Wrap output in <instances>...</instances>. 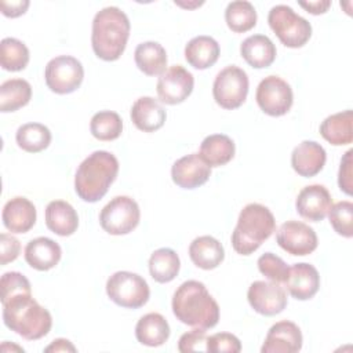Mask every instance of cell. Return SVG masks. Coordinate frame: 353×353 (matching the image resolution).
Returning a JSON list of instances; mask_svg holds the SVG:
<instances>
[{
	"mask_svg": "<svg viewBox=\"0 0 353 353\" xmlns=\"http://www.w3.org/2000/svg\"><path fill=\"white\" fill-rule=\"evenodd\" d=\"M172 313L183 324L212 328L219 321V306L205 285L197 280L183 281L174 292Z\"/></svg>",
	"mask_w": 353,
	"mask_h": 353,
	"instance_id": "1",
	"label": "cell"
},
{
	"mask_svg": "<svg viewBox=\"0 0 353 353\" xmlns=\"http://www.w3.org/2000/svg\"><path fill=\"white\" fill-rule=\"evenodd\" d=\"M3 323L7 328L28 341L46 336L52 327L50 312L43 307L32 292H19L1 301Z\"/></svg>",
	"mask_w": 353,
	"mask_h": 353,
	"instance_id": "2",
	"label": "cell"
},
{
	"mask_svg": "<svg viewBox=\"0 0 353 353\" xmlns=\"http://www.w3.org/2000/svg\"><path fill=\"white\" fill-rule=\"evenodd\" d=\"M130 19L119 7H105L92 19L91 46L103 61H116L125 50L130 36Z\"/></svg>",
	"mask_w": 353,
	"mask_h": 353,
	"instance_id": "3",
	"label": "cell"
},
{
	"mask_svg": "<svg viewBox=\"0 0 353 353\" xmlns=\"http://www.w3.org/2000/svg\"><path fill=\"white\" fill-rule=\"evenodd\" d=\"M119 172V160L106 150H95L85 157L74 175V190L87 203L101 200Z\"/></svg>",
	"mask_w": 353,
	"mask_h": 353,
	"instance_id": "4",
	"label": "cell"
},
{
	"mask_svg": "<svg viewBox=\"0 0 353 353\" xmlns=\"http://www.w3.org/2000/svg\"><path fill=\"white\" fill-rule=\"evenodd\" d=\"M274 229L276 221L272 211L259 203H250L240 211L232 233L233 250L240 255H250L273 234Z\"/></svg>",
	"mask_w": 353,
	"mask_h": 353,
	"instance_id": "5",
	"label": "cell"
},
{
	"mask_svg": "<svg viewBox=\"0 0 353 353\" xmlns=\"http://www.w3.org/2000/svg\"><path fill=\"white\" fill-rule=\"evenodd\" d=\"M268 22L279 40L290 48L305 46L312 36L310 22L285 4L272 7L268 15Z\"/></svg>",
	"mask_w": 353,
	"mask_h": 353,
	"instance_id": "6",
	"label": "cell"
},
{
	"mask_svg": "<svg viewBox=\"0 0 353 353\" xmlns=\"http://www.w3.org/2000/svg\"><path fill=\"white\" fill-rule=\"evenodd\" d=\"M106 294L110 301L121 307L138 309L149 301L150 290L142 276L121 270L108 279Z\"/></svg>",
	"mask_w": 353,
	"mask_h": 353,
	"instance_id": "7",
	"label": "cell"
},
{
	"mask_svg": "<svg viewBox=\"0 0 353 353\" xmlns=\"http://www.w3.org/2000/svg\"><path fill=\"white\" fill-rule=\"evenodd\" d=\"M141 218L138 203L128 196H116L99 214V223L105 232L113 236H121L132 232Z\"/></svg>",
	"mask_w": 353,
	"mask_h": 353,
	"instance_id": "8",
	"label": "cell"
},
{
	"mask_svg": "<svg viewBox=\"0 0 353 353\" xmlns=\"http://www.w3.org/2000/svg\"><path fill=\"white\" fill-rule=\"evenodd\" d=\"M247 94L248 76L241 68L230 65L216 74L212 84V95L221 108L228 110L240 108L247 99Z\"/></svg>",
	"mask_w": 353,
	"mask_h": 353,
	"instance_id": "9",
	"label": "cell"
},
{
	"mask_svg": "<svg viewBox=\"0 0 353 353\" xmlns=\"http://www.w3.org/2000/svg\"><path fill=\"white\" fill-rule=\"evenodd\" d=\"M47 87L55 94H70L76 91L84 79L81 62L70 55L52 58L44 70Z\"/></svg>",
	"mask_w": 353,
	"mask_h": 353,
	"instance_id": "10",
	"label": "cell"
},
{
	"mask_svg": "<svg viewBox=\"0 0 353 353\" xmlns=\"http://www.w3.org/2000/svg\"><path fill=\"white\" fill-rule=\"evenodd\" d=\"M255 99L261 110L269 116L285 114L294 101L291 85L279 76H268L256 87Z\"/></svg>",
	"mask_w": 353,
	"mask_h": 353,
	"instance_id": "11",
	"label": "cell"
},
{
	"mask_svg": "<svg viewBox=\"0 0 353 353\" xmlns=\"http://www.w3.org/2000/svg\"><path fill=\"white\" fill-rule=\"evenodd\" d=\"M277 244L291 255H309L317 248V234L305 222L287 221L276 233Z\"/></svg>",
	"mask_w": 353,
	"mask_h": 353,
	"instance_id": "12",
	"label": "cell"
},
{
	"mask_svg": "<svg viewBox=\"0 0 353 353\" xmlns=\"http://www.w3.org/2000/svg\"><path fill=\"white\" fill-rule=\"evenodd\" d=\"M193 85V74L182 65H172L160 74L156 91L161 102L167 105H178L192 94Z\"/></svg>",
	"mask_w": 353,
	"mask_h": 353,
	"instance_id": "13",
	"label": "cell"
},
{
	"mask_svg": "<svg viewBox=\"0 0 353 353\" xmlns=\"http://www.w3.org/2000/svg\"><path fill=\"white\" fill-rule=\"evenodd\" d=\"M247 299L250 306L263 316L279 314L287 306V294L284 288L273 281H254L248 287Z\"/></svg>",
	"mask_w": 353,
	"mask_h": 353,
	"instance_id": "14",
	"label": "cell"
},
{
	"mask_svg": "<svg viewBox=\"0 0 353 353\" xmlns=\"http://www.w3.org/2000/svg\"><path fill=\"white\" fill-rule=\"evenodd\" d=\"M211 175V167L199 156L192 153L178 159L171 168L174 183L182 189H196L204 185Z\"/></svg>",
	"mask_w": 353,
	"mask_h": 353,
	"instance_id": "15",
	"label": "cell"
},
{
	"mask_svg": "<svg viewBox=\"0 0 353 353\" xmlns=\"http://www.w3.org/2000/svg\"><path fill=\"white\" fill-rule=\"evenodd\" d=\"M332 205V199L328 189L314 183L305 186L295 200L296 212L307 221L320 222L325 218Z\"/></svg>",
	"mask_w": 353,
	"mask_h": 353,
	"instance_id": "16",
	"label": "cell"
},
{
	"mask_svg": "<svg viewBox=\"0 0 353 353\" xmlns=\"http://www.w3.org/2000/svg\"><path fill=\"white\" fill-rule=\"evenodd\" d=\"M302 349V332L299 327L288 320L279 321L270 327L262 353H296Z\"/></svg>",
	"mask_w": 353,
	"mask_h": 353,
	"instance_id": "17",
	"label": "cell"
},
{
	"mask_svg": "<svg viewBox=\"0 0 353 353\" xmlns=\"http://www.w3.org/2000/svg\"><path fill=\"white\" fill-rule=\"evenodd\" d=\"M288 292L298 301H307L316 295L320 287V276L317 269L306 262L294 263L288 269L284 281Z\"/></svg>",
	"mask_w": 353,
	"mask_h": 353,
	"instance_id": "18",
	"label": "cell"
},
{
	"mask_svg": "<svg viewBox=\"0 0 353 353\" xmlns=\"http://www.w3.org/2000/svg\"><path fill=\"white\" fill-rule=\"evenodd\" d=\"M327 160L324 148L316 141H302L291 153V165L294 171L305 178L317 175Z\"/></svg>",
	"mask_w": 353,
	"mask_h": 353,
	"instance_id": "19",
	"label": "cell"
},
{
	"mask_svg": "<svg viewBox=\"0 0 353 353\" xmlns=\"http://www.w3.org/2000/svg\"><path fill=\"white\" fill-rule=\"evenodd\" d=\"M36 207L26 197H12L8 200L1 212V219L4 226L11 233H26L36 223Z\"/></svg>",
	"mask_w": 353,
	"mask_h": 353,
	"instance_id": "20",
	"label": "cell"
},
{
	"mask_svg": "<svg viewBox=\"0 0 353 353\" xmlns=\"http://www.w3.org/2000/svg\"><path fill=\"white\" fill-rule=\"evenodd\" d=\"M62 250L57 241L48 237H36L25 247V261L36 270L46 272L58 265Z\"/></svg>",
	"mask_w": 353,
	"mask_h": 353,
	"instance_id": "21",
	"label": "cell"
},
{
	"mask_svg": "<svg viewBox=\"0 0 353 353\" xmlns=\"http://www.w3.org/2000/svg\"><path fill=\"white\" fill-rule=\"evenodd\" d=\"M131 120L143 132H153L163 127L167 113L152 97H141L131 106Z\"/></svg>",
	"mask_w": 353,
	"mask_h": 353,
	"instance_id": "22",
	"label": "cell"
},
{
	"mask_svg": "<svg viewBox=\"0 0 353 353\" xmlns=\"http://www.w3.org/2000/svg\"><path fill=\"white\" fill-rule=\"evenodd\" d=\"M46 225L58 236H70L77 230L79 215L65 200H52L46 207Z\"/></svg>",
	"mask_w": 353,
	"mask_h": 353,
	"instance_id": "23",
	"label": "cell"
},
{
	"mask_svg": "<svg viewBox=\"0 0 353 353\" xmlns=\"http://www.w3.org/2000/svg\"><path fill=\"white\" fill-rule=\"evenodd\" d=\"M240 54L244 61L255 68L262 69L268 68L276 59V46L265 34H252L243 40L240 46Z\"/></svg>",
	"mask_w": 353,
	"mask_h": 353,
	"instance_id": "24",
	"label": "cell"
},
{
	"mask_svg": "<svg viewBox=\"0 0 353 353\" xmlns=\"http://www.w3.org/2000/svg\"><path fill=\"white\" fill-rule=\"evenodd\" d=\"M221 54L218 41L211 36H196L185 46V59L194 69L203 70L212 66Z\"/></svg>",
	"mask_w": 353,
	"mask_h": 353,
	"instance_id": "25",
	"label": "cell"
},
{
	"mask_svg": "<svg viewBox=\"0 0 353 353\" xmlns=\"http://www.w3.org/2000/svg\"><path fill=\"white\" fill-rule=\"evenodd\" d=\"M189 256L192 262L204 270L219 266L225 258L223 245L212 236H199L189 245Z\"/></svg>",
	"mask_w": 353,
	"mask_h": 353,
	"instance_id": "26",
	"label": "cell"
},
{
	"mask_svg": "<svg viewBox=\"0 0 353 353\" xmlns=\"http://www.w3.org/2000/svg\"><path fill=\"white\" fill-rule=\"evenodd\" d=\"M135 336L139 343L157 347L170 338V325L160 313H148L142 316L135 325Z\"/></svg>",
	"mask_w": 353,
	"mask_h": 353,
	"instance_id": "27",
	"label": "cell"
},
{
	"mask_svg": "<svg viewBox=\"0 0 353 353\" xmlns=\"http://www.w3.org/2000/svg\"><path fill=\"white\" fill-rule=\"evenodd\" d=\"M353 112L350 109L334 113L320 124L321 137L334 146L349 145L353 141Z\"/></svg>",
	"mask_w": 353,
	"mask_h": 353,
	"instance_id": "28",
	"label": "cell"
},
{
	"mask_svg": "<svg viewBox=\"0 0 353 353\" xmlns=\"http://www.w3.org/2000/svg\"><path fill=\"white\" fill-rule=\"evenodd\" d=\"M234 142L225 134H212L203 139L199 156L210 167H221L234 156Z\"/></svg>",
	"mask_w": 353,
	"mask_h": 353,
	"instance_id": "29",
	"label": "cell"
},
{
	"mask_svg": "<svg viewBox=\"0 0 353 353\" xmlns=\"http://www.w3.org/2000/svg\"><path fill=\"white\" fill-rule=\"evenodd\" d=\"M134 59L138 69L148 76H159L165 72L167 52L157 41H143L138 44Z\"/></svg>",
	"mask_w": 353,
	"mask_h": 353,
	"instance_id": "30",
	"label": "cell"
},
{
	"mask_svg": "<svg viewBox=\"0 0 353 353\" xmlns=\"http://www.w3.org/2000/svg\"><path fill=\"white\" fill-rule=\"evenodd\" d=\"M179 268V256L171 248H159L153 251L149 258V272L152 279L157 283L172 281L178 276Z\"/></svg>",
	"mask_w": 353,
	"mask_h": 353,
	"instance_id": "31",
	"label": "cell"
},
{
	"mask_svg": "<svg viewBox=\"0 0 353 353\" xmlns=\"http://www.w3.org/2000/svg\"><path fill=\"white\" fill-rule=\"evenodd\" d=\"M32 87L23 79H10L0 85V110L15 112L29 103Z\"/></svg>",
	"mask_w": 353,
	"mask_h": 353,
	"instance_id": "32",
	"label": "cell"
},
{
	"mask_svg": "<svg viewBox=\"0 0 353 353\" xmlns=\"http://www.w3.org/2000/svg\"><path fill=\"white\" fill-rule=\"evenodd\" d=\"M15 139L22 150L37 153L48 148L51 142V132L44 124L26 123L17 130Z\"/></svg>",
	"mask_w": 353,
	"mask_h": 353,
	"instance_id": "33",
	"label": "cell"
},
{
	"mask_svg": "<svg viewBox=\"0 0 353 353\" xmlns=\"http://www.w3.org/2000/svg\"><path fill=\"white\" fill-rule=\"evenodd\" d=\"M228 28L234 33H244L256 25L255 7L245 0H236L228 4L225 10Z\"/></svg>",
	"mask_w": 353,
	"mask_h": 353,
	"instance_id": "34",
	"label": "cell"
},
{
	"mask_svg": "<svg viewBox=\"0 0 353 353\" xmlns=\"http://www.w3.org/2000/svg\"><path fill=\"white\" fill-rule=\"evenodd\" d=\"M29 62V50L15 37H4L0 43V63L4 70L18 72L26 68Z\"/></svg>",
	"mask_w": 353,
	"mask_h": 353,
	"instance_id": "35",
	"label": "cell"
},
{
	"mask_svg": "<svg viewBox=\"0 0 353 353\" xmlns=\"http://www.w3.org/2000/svg\"><path fill=\"white\" fill-rule=\"evenodd\" d=\"M90 131L99 141H113L123 132V120L116 112L101 110L91 117Z\"/></svg>",
	"mask_w": 353,
	"mask_h": 353,
	"instance_id": "36",
	"label": "cell"
},
{
	"mask_svg": "<svg viewBox=\"0 0 353 353\" xmlns=\"http://www.w3.org/2000/svg\"><path fill=\"white\" fill-rule=\"evenodd\" d=\"M328 218L331 226L338 234L347 239L353 236V204L350 201L343 200L331 205Z\"/></svg>",
	"mask_w": 353,
	"mask_h": 353,
	"instance_id": "37",
	"label": "cell"
},
{
	"mask_svg": "<svg viewBox=\"0 0 353 353\" xmlns=\"http://www.w3.org/2000/svg\"><path fill=\"white\" fill-rule=\"evenodd\" d=\"M258 269L270 281L281 284L285 281L290 268L276 254L265 252L258 258Z\"/></svg>",
	"mask_w": 353,
	"mask_h": 353,
	"instance_id": "38",
	"label": "cell"
},
{
	"mask_svg": "<svg viewBox=\"0 0 353 353\" xmlns=\"http://www.w3.org/2000/svg\"><path fill=\"white\" fill-rule=\"evenodd\" d=\"M241 350L240 339L229 332H216L207 338L205 352L210 353H239Z\"/></svg>",
	"mask_w": 353,
	"mask_h": 353,
	"instance_id": "39",
	"label": "cell"
},
{
	"mask_svg": "<svg viewBox=\"0 0 353 353\" xmlns=\"http://www.w3.org/2000/svg\"><path fill=\"white\" fill-rule=\"evenodd\" d=\"M1 301L19 292H32L29 280L19 272H7L1 276Z\"/></svg>",
	"mask_w": 353,
	"mask_h": 353,
	"instance_id": "40",
	"label": "cell"
},
{
	"mask_svg": "<svg viewBox=\"0 0 353 353\" xmlns=\"http://www.w3.org/2000/svg\"><path fill=\"white\" fill-rule=\"evenodd\" d=\"M207 334L204 328H194L181 335L178 341V350L182 353L188 352H205Z\"/></svg>",
	"mask_w": 353,
	"mask_h": 353,
	"instance_id": "41",
	"label": "cell"
},
{
	"mask_svg": "<svg viewBox=\"0 0 353 353\" xmlns=\"http://www.w3.org/2000/svg\"><path fill=\"white\" fill-rule=\"evenodd\" d=\"M352 154L353 150L349 149L345 156L341 160V165H339V172H338V185L339 189L346 193L347 196H350L353 193V179H352Z\"/></svg>",
	"mask_w": 353,
	"mask_h": 353,
	"instance_id": "42",
	"label": "cell"
},
{
	"mask_svg": "<svg viewBox=\"0 0 353 353\" xmlns=\"http://www.w3.org/2000/svg\"><path fill=\"white\" fill-rule=\"evenodd\" d=\"M21 252V244L17 237L8 233L0 234V263L7 265L18 258Z\"/></svg>",
	"mask_w": 353,
	"mask_h": 353,
	"instance_id": "43",
	"label": "cell"
},
{
	"mask_svg": "<svg viewBox=\"0 0 353 353\" xmlns=\"http://www.w3.org/2000/svg\"><path fill=\"white\" fill-rule=\"evenodd\" d=\"M29 4H30L29 0H15V1L1 0L0 1V8H1L3 15L8 17V18H17V17L26 12Z\"/></svg>",
	"mask_w": 353,
	"mask_h": 353,
	"instance_id": "44",
	"label": "cell"
},
{
	"mask_svg": "<svg viewBox=\"0 0 353 353\" xmlns=\"http://www.w3.org/2000/svg\"><path fill=\"white\" fill-rule=\"evenodd\" d=\"M299 6L302 8H305L307 12L313 14V15H319V14H324L330 6L331 1L330 0H317V1H299Z\"/></svg>",
	"mask_w": 353,
	"mask_h": 353,
	"instance_id": "45",
	"label": "cell"
},
{
	"mask_svg": "<svg viewBox=\"0 0 353 353\" xmlns=\"http://www.w3.org/2000/svg\"><path fill=\"white\" fill-rule=\"evenodd\" d=\"M44 352H76V347L72 345L70 341L65 338H58V339H54L44 349Z\"/></svg>",
	"mask_w": 353,
	"mask_h": 353,
	"instance_id": "46",
	"label": "cell"
}]
</instances>
